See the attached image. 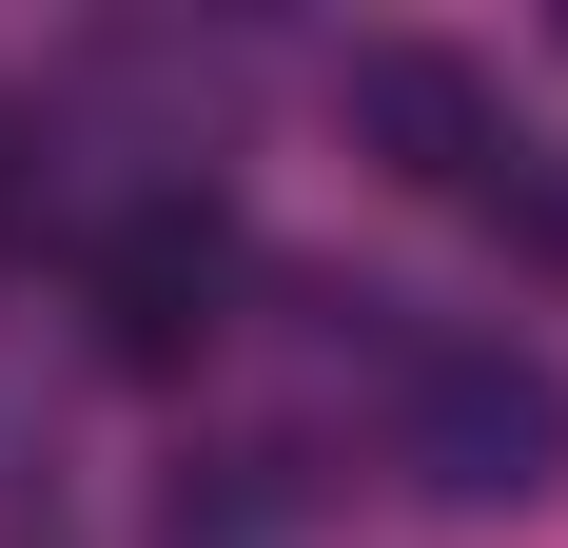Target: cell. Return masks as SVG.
<instances>
[{"label":"cell","mask_w":568,"mask_h":548,"mask_svg":"<svg viewBox=\"0 0 568 548\" xmlns=\"http://www.w3.org/2000/svg\"><path fill=\"white\" fill-rule=\"evenodd\" d=\"M393 450L452 509H549L568 490V373L510 333H412L393 353Z\"/></svg>","instance_id":"cell-1"},{"label":"cell","mask_w":568,"mask_h":548,"mask_svg":"<svg viewBox=\"0 0 568 548\" xmlns=\"http://www.w3.org/2000/svg\"><path fill=\"white\" fill-rule=\"evenodd\" d=\"M216 294H235L216 196H138V216L99 235V353H118V373H176V353L216 333Z\"/></svg>","instance_id":"cell-2"},{"label":"cell","mask_w":568,"mask_h":548,"mask_svg":"<svg viewBox=\"0 0 568 548\" xmlns=\"http://www.w3.org/2000/svg\"><path fill=\"white\" fill-rule=\"evenodd\" d=\"M353 118H373L412 176H452V196H490V176H510L490 79H470V59H432V40H373V59H353Z\"/></svg>","instance_id":"cell-3"},{"label":"cell","mask_w":568,"mask_h":548,"mask_svg":"<svg viewBox=\"0 0 568 548\" xmlns=\"http://www.w3.org/2000/svg\"><path fill=\"white\" fill-rule=\"evenodd\" d=\"M490 216H510V235H529V255H549V274H568V158H529V138H510V176H490Z\"/></svg>","instance_id":"cell-4"}]
</instances>
